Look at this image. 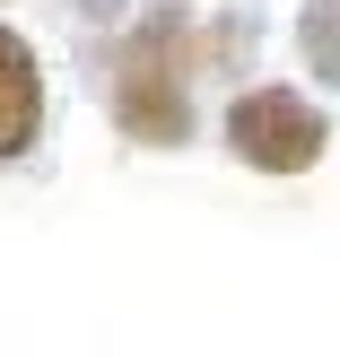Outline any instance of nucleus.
<instances>
[{"instance_id": "2", "label": "nucleus", "mask_w": 340, "mask_h": 357, "mask_svg": "<svg viewBox=\"0 0 340 357\" xmlns=\"http://www.w3.org/2000/svg\"><path fill=\"white\" fill-rule=\"evenodd\" d=\"M219 131H227V149H236L253 174H306V166H323V149H332L323 105L297 96V87H271V79L244 87Z\"/></svg>"}, {"instance_id": "1", "label": "nucleus", "mask_w": 340, "mask_h": 357, "mask_svg": "<svg viewBox=\"0 0 340 357\" xmlns=\"http://www.w3.org/2000/svg\"><path fill=\"white\" fill-rule=\"evenodd\" d=\"M192 79H201V17L184 0H149L114 44V131L131 149H184Z\"/></svg>"}, {"instance_id": "3", "label": "nucleus", "mask_w": 340, "mask_h": 357, "mask_svg": "<svg viewBox=\"0 0 340 357\" xmlns=\"http://www.w3.org/2000/svg\"><path fill=\"white\" fill-rule=\"evenodd\" d=\"M44 105L52 96H44V61H35V44L17 26H0V166L44 139Z\"/></svg>"}, {"instance_id": "4", "label": "nucleus", "mask_w": 340, "mask_h": 357, "mask_svg": "<svg viewBox=\"0 0 340 357\" xmlns=\"http://www.w3.org/2000/svg\"><path fill=\"white\" fill-rule=\"evenodd\" d=\"M297 61L340 96V0H306L297 9Z\"/></svg>"}]
</instances>
